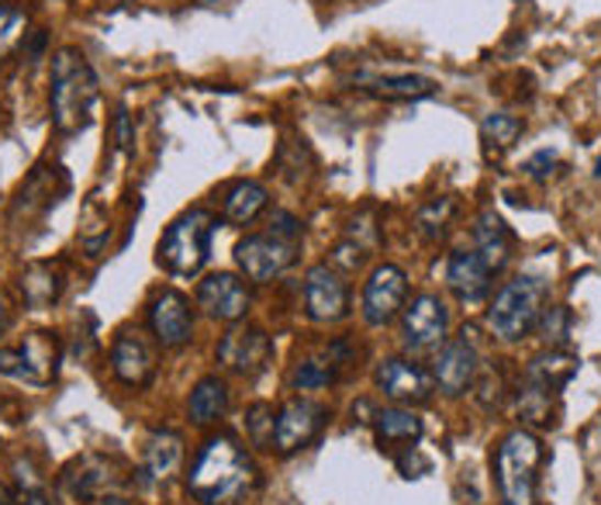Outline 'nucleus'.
Returning a JSON list of instances; mask_svg holds the SVG:
<instances>
[{"mask_svg": "<svg viewBox=\"0 0 601 505\" xmlns=\"http://www.w3.org/2000/svg\"><path fill=\"white\" fill-rule=\"evenodd\" d=\"M256 485L259 471L235 437H211L187 474V495L198 505H243Z\"/></svg>", "mask_w": 601, "mask_h": 505, "instance_id": "f257e3e1", "label": "nucleus"}, {"mask_svg": "<svg viewBox=\"0 0 601 505\" xmlns=\"http://www.w3.org/2000/svg\"><path fill=\"white\" fill-rule=\"evenodd\" d=\"M101 84L80 50H59L53 56V125L59 135L84 132L93 122Z\"/></svg>", "mask_w": 601, "mask_h": 505, "instance_id": "f03ea898", "label": "nucleus"}, {"mask_svg": "<svg viewBox=\"0 0 601 505\" xmlns=\"http://www.w3.org/2000/svg\"><path fill=\"white\" fill-rule=\"evenodd\" d=\"M211 235H214V215L208 208H190L177 215L156 246L159 267L174 277L201 274L211 256Z\"/></svg>", "mask_w": 601, "mask_h": 505, "instance_id": "7ed1b4c3", "label": "nucleus"}, {"mask_svg": "<svg viewBox=\"0 0 601 505\" xmlns=\"http://www.w3.org/2000/svg\"><path fill=\"white\" fill-rule=\"evenodd\" d=\"M539 464H543V443L536 432L512 429L494 453L501 505H536Z\"/></svg>", "mask_w": 601, "mask_h": 505, "instance_id": "20e7f679", "label": "nucleus"}, {"mask_svg": "<svg viewBox=\"0 0 601 505\" xmlns=\"http://www.w3.org/2000/svg\"><path fill=\"white\" fill-rule=\"evenodd\" d=\"M546 305V284L539 277H515L501 287L488 308V326L498 340L519 343L536 329Z\"/></svg>", "mask_w": 601, "mask_h": 505, "instance_id": "39448f33", "label": "nucleus"}, {"mask_svg": "<svg viewBox=\"0 0 601 505\" xmlns=\"http://www.w3.org/2000/svg\"><path fill=\"white\" fill-rule=\"evenodd\" d=\"M298 256V243H287V239L263 232V235H246L235 243V263L238 271L246 274L253 284H270L277 281Z\"/></svg>", "mask_w": 601, "mask_h": 505, "instance_id": "423d86ee", "label": "nucleus"}, {"mask_svg": "<svg viewBox=\"0 0 601 505\" xmlns=\"http://www.w3.org/2000/svg\"><path fill=\"white\" fill-rule=\"evenodd\" d=\"M56 360H59L56 332H32L21 347L0 350V374L25 384H49L56 377Z\"/></svg>", "mask_w": 601, "mask_h": 505, "instance_id": "0eeeda50", "label": "nucleus"}, {"mask_svg": "<svg viewBox=\"0 0 601 505\" xmlns=\"http://www.w3.org/2000/svg\"><path fill=\"white\" fill-rule=\"evenodd\" d=\"M449 332V308L443 305L439 295H415L412 305L404 308L401 316V343L412 353L436 350L446 343Z\"/></svg>", "mask_w": 601, "mask_h": 505, "instance_id": "6e6552de", "label": "nucleus"}, {"mask_svg": "<svg viewBox=\"0 0 601 505\" xmlns=\"http://www.w3.org/2000/svg\"><path fill=\"white\" fill-rule=\"evenodd\" d=\"M329 413L325 405L311 402V398H291L280 405V413L274 416V440L270 447L277 453H298L301 447H308L311 440L319 437L322 426H325Z\"/></svg>", "mask_w": 601, "mask_h": 505, "instance_id": "1a4fd4ad", "label": "nucleus"}, {"mask_svg": "<svg viewBox=\"0 0 601 505\" xmlns=\"http://www.w3.org/2000/svg\"><path fill=\"white\" fill-rule=\"evenodd\" d=\"M304 308L308 316L322 326L343 322L349 316V287L343 274L329 267V263H315V267L304 274Z\"/></svg>", "mask_w": 601, "mask_h": 505, "instance_id": "9d476101", "label": "nucleus"}, {"mask_svg": "<svg viewBox=\"0 0 601 505\" xmlns=\"http://www.w3.org/2000/svg\"><path fill=\"white\" fill-rule=\"evenodd\" d=\"M274 356L270 336L259 326H232L219 343V364L238 377H256L267 371Z\"/></svg>", "mask_w": 601, "mask_h": 505, "instance_id": "9b49d317", "label": "nucleus"}, {"mask_svg": "<svg viewBox=\"0 0 601 505\" xmlns=\"http://www.w3.org/2000/svg\"><path fill=\"white\" fill-rule=\"evenodd\" d=\"M408 298V277L394 263H380V267L364 284V319L367 326H388L394 322L398 311H404Z\"/></svg>", "mask_w": 601, "mask_h": 505, "instance_id": "f8f14e48", "label": "nucleus"}, {"mask_svg": "<svg viewBox=\"0 0 601 505\" xmlns=\"http://www.w3.org/2000/svg\"><path fill=\"white\" fill-rule=\"evenodd\" d=\"M149 329L156 336V343L166 350H177L183 343H190L194 336V308H190V298L166 287L149 301Z\"/></svg>", "mask_w": 601, "mask_h": 505, "instance_id": "ddd939ff", "label": "nucleus"}, {"mask_svg": "<svg viewBox=\"0 0 601 505\" xmlns=\"http://www.w3.org/2000/svg\"><path fill=\"white\" fill-rule=\"evenodd\" d=\"M253 305L249 287L235 274H211L198 284V308L214 322H243Z\"/></svg>", "mask_w": 601, "mask_h": 505, "instance_id": "4468645a", "label": "nucleus"}, {"mask_svg": "<svg viewBox=\"0 0 601 505\" xmlns=\"http://www.w3.org/2000/svg\"><path fill=\"white\" fill-rule=\"evenodd\" d=\"M111 371L129 388H146L156 374V350L138 329H122L111 343Z\"/></svg>", "mask_w": 601, "mask_h": 505, "instance_id": "2eb2a0df", "label": "nucleus"}, {"mask_svg": "<svg viewBox=\"0 0 601 505\" xmlns=\"http://www.w3.org/2000/svg\"><path fill=\"white\" fill-rule=\"evenodd\" d=\"M111 488H122V481H118L114 464L108 457H98V453L77 457V461L63 468V474H59V492L74 502H93Z\"/></svg>", "mask_w": 601, "mask_h": 505, "instance_id": "dca6fc26", "label": "nucleus"}, {"mask_svg": "<svg viewBox=\"0 0 601 505\" xmlns=\"http://www.w3.org/2000/svg\"><path fill=\"white\" fill-rule=\"evenodd\" d=\"M477 371H480L477 347L467 340V332H464V336H456V340L443 343V350L436 356V367H432V381L439 384V392L456 398L477 381Z\"/></svg>", "mask_w": 601, "mask_h": 505, "instance_id": "f3484780", "label": "nucleus"}, {"mask_svg": "<svg viewBox=\"0 0 601 505\" xmlns=\"http://www.w3.org/2000/svg\"><path fill=\"white\" fill-rule=\"evenodd\" d=\"M377 388L398 405H422L432 395V377L404 356H388L377 364Z\"/></svg>", "mask_w": 601, "mask_h": 505, "instance_id": "a211bd4d", "label": "nucleus"}, {"mask_svg": "<svg viewBox=\"0 0 601 505\" xmlns=\"http://www.w3.org/2000/svg\"><path fill=\"white\" fill-rule=\"evenodd\" d=\"M446 287L464 305L485 301V295L491 292V271H488V263L480 260L474 250H453L449 260H446Z\"/></svg>", "mask_w": 601, "mask_h": 505, "instance_id": "6ab92c4d", "label": "nucleus"}, {"mask_svg": "<svg viewBox=\"0 0 601 505\" xmlns=\"http://www.w3.org/2000/svg\"><path fill=\"white\" fill-rule=\"evenodd\" d=\"M183 461V440L174 429H156L149 432L146 447H142V485H159V481H170L180 471Z\"/></svg>", "mask_w": 601, "mask_h": 505, "instance_id": "aec40b11", "label": "nucleus"}, {"mask_svg": "<svg viewBox=\"0 0 601 505\" xmlns=\"http://www.w3.org/2000/svg\"><path fill=\"white\" fill-rule=\"evenodd\" d=\"M356 87L383 101H422L439 90L436 80L419 77V74H359Z\"/></svg>", "mask_w": 601, "mask_h": 505, "instance_id": "412c9836", "label": "nucleus"}, {"mask_svg": "<svg viewBox=\"0 0 601 505\" xmlns=\"http://www.w3.org/2000/svg\"><path fill=\"white\" fill-rule=\"evenodd\" d=\"M512 243H515V235H512L509 226H504L501 215H494V211H480V215H477V226H474V253L488 263V271H491V274L504 271V263L512 260Z\"/></svg>", "mask_w": 601, "mask_h": 505, "instance_id": "4be33fe9", "label": "nucleus"}, {"mask_svg": "<svg viewBox=\"0 0 601 505\" xmlns=\"http://www.w3.org/2000/svg\"><path fill=\"white\" fill-rule=\"evenodd\" d=\"M374 437L380 447H408L422 440V419L412 413V408H380L374 413Z\"/></svg>", "mask_w": 601, "mask_h": 505, "instance_id": "5701e85b", "label": "nucleus"}, {"mask_svg": "<svg viewBox=\"0 0 601 505\" xmlns=\"http://www.w3.org/2000/svg\"><path fill=\"white\" fill-rule=\"evenodd\" d=\"M577 367H581V360H577L574 353H567V350H549V353L533 356V364L525 367V381H533V384H539V388L557 395L564 384L577 374Z\"/></svg>", "mask_w": 601, "mask_h": 505, "instance_id": "b1692460", "label": "nucleus"}, {"mask_svg": "<svg viewBox=\"0 0 601 505\" xmlns=\"http://www.w3.org/2000/svg\"><path fill=\"white\" fill-rule=\"evenodd\" d=\"M267 187L256 184V180H238L229 187V195H225V205H222V215H225V222L232 226H249L259 219V211L267 208Z\"/></svg>", "mask_w": 601, "mask_h": 505, "instance_id": "393cba45", "label": "nucleus"}, {"mask_svg": "<svg viewBox=\"0 0 601 505\" xmlns=\"http://www.w3.org/2000/svg\"><path fill=\"white\" fill-rule=\"evenodd\" d=\"M522 129H525V122H522L519 114H509V111L485 114V122H480V142H485V156L488 160L504 156L519 142Z\"/></svg>", "mask_w": 601, "mask_h": 505, "instance_id": "a878e982", "label": "nucleus"}, {"mask_svg": "<svg viewBox=\"0 0 601 505\" xmlns=\"http://www.w3.org/2000/svg\"><path fill=\"white\" fill-rule=\"evenodd\" d=\"M190 419H194L198 426H208L214 419L225 416L229 408V388L222 377H201L194 384V392H190Z\"/></svg>", "mask_w": 601, "mask_h": 505, "instance_id": "bb28decb", "label": "nucleus"}, {"mask_svg": "<svg viewBox=\"0 0 601 505\" xmlns=\"http://www.w3.org/2000/svg\"><path fill=\"white\" fill-rule=\"evenodd\" d=\"M21 295L32 308L53 305L63 295V274L53 271V263H32V267L21 274Z\"/></svg>", "mask_w": 601, "mask_h": 505, "instance_id": "cd10ccee", "label": "nucleus"}, {"mask_svg": "<svg viewBox=\"0 0 601 505\" xmlns=\"http://www.w3.org/2000/svg\"><path fill=\"white\" fill-rule=\"evenodd\" d=\"M335 381H340V367L329 364V360H298V367L291 371L294 392H319Z\"/></svg>", "mask_w": 601, "mask_h": 505, "instance_id": "c85d7f7f", "label": "nucleus"}, {"mask_svg": "<svg viewBox=\"0 0 601 505\" xmlns=\"http://www.w3.org/2000/svg\"><path fill=\"white\" fill-rule=\"evenodd\" d=\"M25 35H29V11L18 8L14 0H0V59L11 50H18Z\"/></svg>", "mask_w": 601, "mask_h": 505, "instance_id": "c756f323", "label": "nucleus"}, {"mask_svg": "<svg viewBox=\"0 0 601 505\" xmlns=\"http://www.w3.org/2000/svg\"><path fill=\"white\" fill-rule=\"evenodd\" d=\"M519 413H522V419L536 422V426H553V392L539 388L533 381H522Z\"/></svg>", "mask_w": 601, "mask_h": 505, "instance_id": "7c9ffc66", "label": "nucleus"}, {"mask_svg": "<svg viewBox=\"0 0 601 505\" xmlns=\"http://www.w3.org/2000/svg\"><path fill=\"white\" fill-rule=\"evenodd\" d=\"M111 239V226H108V215H98V205L87 201L84 208V222H80V246L87 256H101L104 246Z\"/></svg>", "mask_w": 601, "mask_h": 505, "instance_id": "2f4dec72", "label": "nucleus"}, {"mask_svg": "<svg viewBox=\"0 0 601 505\" xmlns=\"http://www.w3.org/2000/svg\"><path fill=\"white\" fill-rule=\"evenodd\" d=\"M539 336L549 343V350H560L570 340V311L564 305H549L539 316Z\"/></svg>", "mask_w": 601, "mask_h": 505, "instance_id": "473e14b6", "label": "nucleus"}, {"mask_svg": "<svg viewBox=\"0 0 601 505\" xmlns=\"http://www.w3.org/2000/svg\"><path fill=\"white\" fill-rule=\"evenodd\" d=\"M453 208H456L453 198H439V201H432L429 208H422V215H419V229H422V235L439 239V235L446 232V222H449Z\"/></svg>", "mask_w": 601, "mask_h": 505, "instance_id": "72a5a7b5", "label": "nucleus"}, {"mask_svg": "<svg viewBox=\"0 0 601 505\" xmlns=\"http://www.w3.org/2000/svg\"><path fill=\"white\" fill-rule=\"evenodd\" d=\"M246 429H249V440H253L256 447H270V440H274V408H270V405H256V408H249Z\"/></svg>", "mask_w": 601, "mask_h": 505, "instance_id": "f704fd0d", "label": "nucleus"}, {"mask_svg": "<svg viewBox=\"0 0 601 505\" xmlns=\"http://www.w3.org/2000/svg\"><path fill=\"white\" fill-rule=\"evenodd\" d=\"M270 232L287 239V243H301V219H294L291 211H274V219H270Z\"/></svg>", "mask_w": 601, "mask_h": 505, "instance_id": "c9c22d12", "label": "nucleus"}, {"mask_svg": "<svg viewBox=\"0 0 601 505\" xmlns=\"http://www.w3.org/2000/svg\"><path fill=\"white\" fill-rule=\"evenodd\" d=\"M132 142H135L132 118H129L125 108H118V114H114V146L122 150V153H129V150H132Z\"/></svg>", "mask_w": 601, "mask_h": 505, "instance_id": "e433bc0d", "label": "nucleus"}, {"mask_svg": "<svg viewBox=\"0 0 601 505\" xmlns=\"http://www.w3.org/2000/svg\"><path fill=\"white\" fill-rule=\"evenodd\" d=\"M553 166H557V153L539 150L536 156H528V163H525V174H528V177H536V180H546V177L553 174Z\"/></svg>", "mask_w": 601, "mask_h": 505, "instance_id": "4c0bfd02", "label": "nucleus"}, {"mask_svg": "<svg viewBox=\"0 0 601 505\" xmlns=\"http://www.w3.org/2000/svg\"><path fill=\"white\" fill-rule=\"evenodd\" d=\"M14 481H18V485L25 488L29 495H35V492L42 488V477L35 474V468L25 461V457H18V461H14Z\"/></svg>", "mask_w": 601, "mask_h": 505, "instance_id": "58836bf2", "label": "nucleus"}, {"mask_svg": "<svg viewBox=\"0 0 601 505\" xmlns=\"http://www.w3.org/2000/svg\"><path fill=\"white\" fill-rule=\"evenodd\" d=\"M45 45H49V32H45V29H32L25 39H21V53H25L29 59H42Z\"/></svg>", "mask_w": 601, "mask_h": 505, "instance_id": "ea45409f", "label": "nucleus"}, {"mask_svg": "<svg viewBox=\"0 0 601 505\" xmlns=\"http://www.w3.org/2000/svg\"><path fill=\"white\" fill-rule=\"evenodd\" d=\"M398 468H401L404 477H412V471H422L425 474L429 471V461H422V457L415 453V447H408V453L398 457Z\"/></svg>", "mask_w": 601, "mask_h": 505, "instance_id": "a19ab883", "label": "nucleus"}, {"mask_svg": "<svg viewBox=\"0 0 601 505\" xmlns=\"http://www.w3.org/2000/svg\"><path fill=\"white\" fill-rule=\"evenodd\" d=\"M90 505H135L122 488H111V492H104V495H98Z\"/></svg>", "mask_w": 601, "mask_h": 505, "instance_id": "79ce46f5", "label": "nucleus"}, {"mask_svg": "<svg viewBox=\"0 0 601 505\" xmlns=\"http://www.w3.org/2000/svg\"><path fill=\"white\" fill-rule=\"evenodd\" d=\"M480 388H491V381L485 377V381H480ZM498 392H501V377H494V398H498ZM480 402H485V405H491V395L485 392V395H480Z\"/></svg>", "mask_w": 601, "mask_h": 505, "instance_id": "37998d69", "label": "nucleus"}, {"mask_svg": "<svg viewBox=\"0 0 601 505\" xmlns=\"http://www.w3.org/2000/svg\"><path fill=\"white\" fill-rule=\"evenodd\" d=\"M0 505H18V502H14V495H11V488H8V485H0Z\"/></svg>", "mask_w": 601, "mask_h": 505, "instance_id": "c03bdc74", "label": "nucleus"}, {"mask_svg": "<svg viewBox=\"0 0 601 505\" xmlns=\"http://www.w3.org/2000/svg\"><path fill=\"white\" fill-rule=\"evenodd\" d=\"M21 505H53V502H49V498H42V495L35 492V495H25V502H21Z\"/></svg>", "mask_w": 601, "mask_h": 505, "instance_id": "a18cd8bd", "label": "nucleus"}, {"mask_svg": "<svg viewBox=\"0 0 601 505\" xmlns=\"http://www.w3.org/2000/svg\"><path fill=\"white\" fill-rule=\"evenodd\" d=\"M8 329V308H4V301H0V332Z\"/></svg>", "mask_w": 601, "mask_h": 505, "instance_id": "49530a36", "label": "nucleus"}]
</instances>
